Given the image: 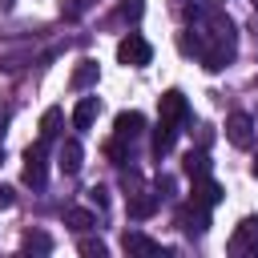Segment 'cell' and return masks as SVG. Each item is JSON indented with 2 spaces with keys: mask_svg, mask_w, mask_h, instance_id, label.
<instances>
[{
  "mask_svg": "<svg viewBox=\"0 0 258 258\" xmlns=\"http://www.w3.org/2000/svg\"><path fill=\"white\" fill-rule=\"evenodd\" d=\"M189 16H198L202 20V40H198V56H202V69L206 73H222L230 60H234V44H238V36H234V20L218 8V4H202V8H194Z\"/></svg>",
  "mask_w": 258,
  "mask_h": 258,
  "instance_id": "cell-1",
  "label": "cell"
},
{
  "mask_svg": "<svg viewBox=\"0 0 258 258\" xmlns=\"http://www.w3.org/2000/svg\"><path fill=\"white\" fill-rule=\"evenodd\" d=\"M117 60H121L125 69H141V64L153 60V44H149L141 32H129V36H121V44H117Z\"/></svg>",
  "mask_w": 258,
  "mask_h": 258,
  "instance_id": "cell-2",
  "label": "cell"
},
{
  "mask_svg": "<svg viewBox=\"0 0 258 258\" xmlns=\"http://www.w3.org/2000/svg\"><path fill=\"white\" fill-rule=\"evenodd\" d=\"M230 254H254L258 258V218H242L230 234Z\"/></svg>",
  "mask_w": 258,
  "mask_h": 258,
  "instance_id": "cell-3",
  "label": "cell"
},
{
  "mask_svg": "<svg viewBox=\"0 0 258 258\" xmlns=\"http://www.w3.org/2000/svg\"><path fill=\"white\" fill-rule=\"evenodd\" d=\"M177 226H181L189 238H202V234H206V226H210V206H202V202L181 206V210H177Z\"/></svg>",
  "mask_w": 258,
  "mask_h": 258,
  "instance_id": "cell-4",
  "label": "cell"
},
{
  "mask_svg": "<svg viewBox=\"0 0 258 258\" xmlns=\"http://www.w3.org/2000/svg\"><path fill=\"white\" fill-rule=\"evenodd\" d=\"M44 137L36 141V145H28V153H24V185H32V189H40L44 185Z\"/></svg>",
  "mask_w": 258,
  "mask_h": 258,
  "instance_id": "cell-5",
  "label": "cell"
},
{
  "mask_svg": "<svg viewBox=\"0 0 258 258\" xmlns=\"http://www.w3.org/2000/svg\"><path fill=\"white\" fill-rule=\"evenodd\" d=\"M141 133H145V117H141L137 109H121L117 121H113V137H121V141H137Z\"/></svg>",
  "mask_w": 258,
  "mask_h": 258,
  "instance_id": "cell-6",
  "label": "cell"
},
{
  "mask_svg": "<svg viewBox=\"0 0 258 258\" xmlns=\"http://www.w3.org/2000/svg\"><path fill=\"white\" fill-rule=\"evenodd\" d=\"M226 137H230V145L250 149V141H254V121H250L246 113H230V117H226Z\"/></svg>",
  "mask_w": 258,
  "mask_h": 258,
  "instance_id": "cell-7",
  "label": "cell"
},
{
  "mask_svg": "<svg viewBox=\"0 0 258 258\" xmlns=\"http://www.w3.org/2000/svg\"><path fill=\"white\" fill-rule=\"evenodd\" d=\"M157 113L181 125V121L189 117V101H185V93H181V89H169V93H161V101H157Z\"/></svg>",
  "mask_w": 258,
  "mask_h": 258,
  "instance_id": "cell-8",
  "label": "cell"
},
{
  "mask_svg": "<svg viewBox=\"0 0 258 258\" xmlns=\"http://www.w3.org/2000/svg\"><path fill=\"white\" fill-rule=\"evenodd\" d=\"M56 165H60V173H81V165H85V149H81V141L77 137H69L64 145H60V153H56Z\"/></svg>",
  "mask_w": 258,
  "mask_h": 258,
  "instance_id": "cell-9",
  "label": "cell"
},
{
  "mask_svg": "<svg viewBox=\"0 0 258 258\" xmlns=\"http://www.w3.org/2000/svg\"><path fill=\"white\" fill-rule=\"evenodd\" d=\"M157 206H161L157 189H137V194L129 198V218L145 222V218H153V214H157Z\"/></svg>",
  "mask_w": 258,
  "mask_h": 258,
  "instance_id": "cell-10",
  "label": "cell"
},
{
  "mask_svg": "<svg viewBox=\"0 0 258 258\" xmlns=\"http://www.w3.org/2000/svg\"><path fill=\"white\" fill-rule=\"evenodd\" d=\"M177 121H169V117H157V129H153V153L157 157H165L169 149H173V141H177Z\"/></svg>",
  "mask_w": 258,
  "mask_h": 258,
  "instance_id": "cell-11",
  "label": "cell"
},
{
  "mask_svg": "<svg viewBox=\"0 0 258 258\" xmlns=\"http://www.w3.org/2000/svg\"><path fill=\"white\" fill-rule=\"evenodd\" d=\"M194 202H202V206L214 210V206L222 202V185H218L210 173H206V177H194Z\"/></svg>",
  "mask_w": 258,
  "mask_h": 258,
  "instance_id": "cell-12",
  "label": "cell"
},
{
  "mask_svg": "<svg viewBox=\"0 0 258 258\" xmlns=\"http://www.w3.org/2000/svg\"><path fill=\"white\" fill-rule=\"evenodd\" d=\"M121 246H125V254H165L153 238H145V234H137V230H125Z\"/></svg>",
  "mask_w": 258,
  "mask_h": 258,
  "instance_id": "cell-13",
  "label": "cell"
},
{
  "mask_svg": "<svg viewBox=\"0 0 258 258\" xmlns=\"http://www.w3.org/2000/svg\"><path fill=\"white\" fill-rule=\"evenodd\" d=\"M97 113H101V101H97V97H81L77 109H73V125H77V129H89V125L97 121Z\"/></svg>",
  "mask_w": 258,
  "mask_h": 258,
  "instance_id": "cell-14",
  "label": "cell"
},
{
  "mask_svg": "<svg viewBox=\"0 0 258 258\" xmlns=\"http://www.w3.org/2000/svg\"><path fill=\"white\" fill-rule=\"evenodd\" d=\"M69 85H73L77 93H85L89 85H97V60H77V69H73Z\"/></svg>",
  "mask_w": 258,
  "mask_h": 258,
  "instance_id": "cell-15",
  "label": "cell"
},
{
  "mask_svg": "<svg viewBox=\"0 0 258 258\" xmlns=\"http://www.w3.org/2000/svg\"><path fill=\"white\" fill-rule=\"evenodd\" d=\"M20 250H24V254H52V238H48L44 230H28V234L20 238Z\"/></svg>",
  "mask_w": 258,
  "mask_h": 258,
  "instance_id": "cell-16",
  "label": "cell"
},
{
  "mask_svg": "<svg viewBox=\"0 0 258 258\" xmlns=\"http://www.w3.org/2000/svg\"><path fill=\"white\" fill-rule=\"evenodd\" d=\"M181 169H185V177H206V173H210V157H206V149H189L185 161H181Z\"/></svg>",
  "mask_w": 258,
  "mask_h": 258,
  "instance_id": "cell-17",
  "label": "cell"
},
{
  "mask_svg": "<svg viewBox=\"0 0 258 258\" xmlns=\"http://www.w3.org/2000/svg\"><path fill=\"white\" fill-rule=\"evenodd\" d=\"M64 226L69 230H77V234H85V230H93L97 226V218H93V210H64Z\"/></svg>",
  "mask_w": 258,
  "mask_h": 258,
  "instance_id": "cell-18",
  "label": "cell"
},
{
  "mask_svg": "<svg viewBox=\"0 0 258 258\" xmlns=\"http://www.w3.org/2000/svg\"><path fill=\"white\" fill-rule=\"evenodd\" d=\"M60 121H64V113H60L56 105H52V109H44V113H40V137H44V141H52V137L60 133Z\"/></svg>",
  "mask_w": 258,
  "mask_h": 258,
  "instance_id": "cell-19",
  "label": "cell"
},
{
  "mask_svg": "<svg viewBox=\"0 0 258 258\" xmlns=\"http://www.w3.org/2000/svg\"><path fill=\"white\" fill-rule=\"evenodd\" d=\"M77 250H81L85 258H105V254H109V246H105L101 238H81V246H77Z\"/></svg>",
  "mask_w": 258,
  "mask_h": 258,
  "instance_id": "cell-20",
  "label": "cell"
},
{
  "mask_svg": "<svg viewBox=\"0 0 258 258\" xmlns=\"http://www.w3.org/2000/svg\"><path fill=\"white\" fill-rule=\"evenodd\" d=\"M105 153H109V157H113V161H117V165H121V161H125V157H129V149H125V141H121V137H113V141H109V145H105Z\"/></svg>",
  "mask_w": 258,
  "mask_h": 258,
  "instance_id": "cell-21",
  "label": "cell"
},
{
  "mask_svg": "<svg viewBox=\"0 0 258 258\" xmlns=\"http://www.w3.org/2000/svg\"><path fill=\"white\" fill-rule=\"evenodd\" d=\"M89 202H93L97 210H105V206H109V189H101V185H93V189H89Z\"/></svg>",
  "mask_w": 258,
  "mask_h": 258,
  "instance_id": "cell-22",
  "label": "cell"
},
{
  "mask_svg": "<svg viewBox=\"0 0 258 258\" xmlns=\"http://www.w3.org/2000/svg\"><path fill=\"white\" fill-rule=\"evenodd\" d=\"M121 16L137 20V16H141V0H121Z\"/></svg>",
  "mask_w": 258,
  "mask_h": 258,
  "instance_id": "cell-23",
  "label": "cell"
},
{
  "mask_svg": "<svg viewBox=\"0 0 258 258\" xmlns=\"http://www.w3.org/2000/svg\"><path fill=\"white\" fill-rule=\"evenodd\" d=\"M16 206V189L12 185H0V210H12Z\"/></svg>",
  "mask_w": 258,
  "mask_h": 258,
  "instance_id": "cell-24",
  "label": "cell"
},
{
  "mask_svg": "<svg viewBox=\"0 0 258 258\" xmlns=\"http://www.w3.org/2000/svg\"><path fill=\"white\" fill-rule=\"evenodd\" d=\"M153 189H157V198H169V194H173V177H165V173H161Z\"/></svg>",
  "mask_w": 258,
  "mask_h": 258,
  "instance_id": "cell-25",
  "label": "cell"
},
{
  "mask_svg": "<svg viewBox=\"0 0 258 258\" xmlns=\"http://www.w3.org/2000/svg\"><path fill=\"white\" fill-rule=\"evenodd\" d=\"M250 169H254V177H258V157H254V165H250Z\"/></svg>",
  "mask_w": 258,
  "mask_h": 258,
  "instance_id": "cell-26",
  "label": "cell"
},
{
  "mask_svg": "<svg viewBox=\"0 0 258 258\" xmlns=\"http://www.w3.org/2000/svg\"><path fill=\"white\" fill-rule=\"evenodd\" d=\"M0 161H4V149H0Z\"/></svg>",
  "mask_w": 258,
  "mask_h": 258,
  "instance_id": "cell-27",
  "label": "cell"
},
{
  "mask_svg": "<svg viewBox=\"0 0 258 258\" xmlns=\"http://www.w3.org/2000/svg\"><path fill=\"white\" fill-rule=\"evenodd\" d=\"M250 4H254V8H258V0H250Z\"/></svg>",
  "mask_w": 258,
  "mask_h": 258,
  "instance_id": "cell-28",
  "label": "cell"
}]
</instances>
